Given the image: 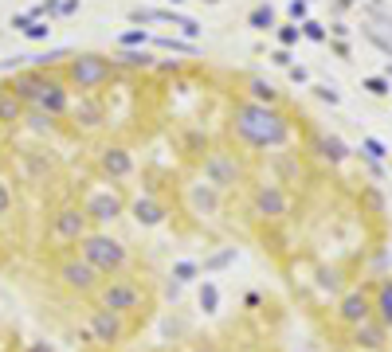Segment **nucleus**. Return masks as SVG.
<instances>
[{
    "instance_id": "1",
    "label": "nucleus",
    "mask_w": 392,
    "mask_h": 352,
    "mask_svg": "<svg viewBox=\"0 0 392 352\" xmlns=\"http://www.w3.org/2000/svg\"><path fill=\"white\" fill-rule=\"evenodd\" d=\"M4 82L0 278L40 329L0 352H392V204L306 98L153 51Z\"/></svg>"
}]
</instances>
